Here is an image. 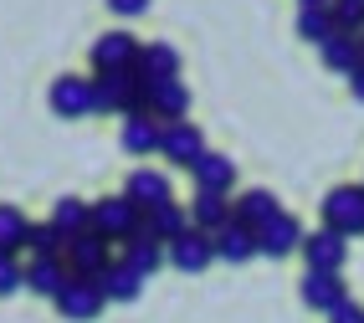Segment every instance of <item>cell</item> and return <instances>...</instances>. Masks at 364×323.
Segmentation results:
<instances>
[{"mask_svg":"<svg viewBox=\"0 0 364 323\" xmlns=\"http://www.w3.org/2000/svg\"><path fill=\"white\" fill-rule=\"evenodd\" d=\"M323 226L338 231L344 241L364 236V185H338L323 195Z\"/></svg>","mask_w":364,"mask_h":323,"instance_id":"1","label":"cell"},{"mask_svg":"<svg viewBox=\"0 0 364 323\" xmlns=\"http://www.w3.org/2000/svg\"><path fill=\"white\" fill-rule=\"evenodd\" d=\"M139 226H144V211L129 201V195H103V201L92 206V231L118 241V246H124L129 236H139Z\"/></svg>","mask_w":364,"mask_h":323,"instance_id":"2","label":"cell"},{"mask_svg":"<svg viewBox=\"0 0 364 323\" xmlns=\"http://www.w3.org/2000/svg\"><path fill=\"white\" fill-rule=\"evenodd\" d=\"M108 236H98V231H82V236H72L67 241V252H62V262H67V272L72 277H103V272L113 267V252H108Z\"/></svg>","mask_w":364,"mask_h":323,"instance_id":"3","label":"cell"},{"mask_svg":"<svg viewBox=\"0 0 364 323\" xmlns=\"http://www.w3.org/2000/svg\"><path fill=\"white\" fill-rule=\"evenodd\" d=\"M57 313L67 318V323H92L103 308H108V297H103V287H98V277H72L57 297Z\"/></svg>","mask_w":364,"mask_h":323,"instance_id":"4","label":"cell"},{"mask_svg":"<svg viewBox=\"0 0 364 323\" xmlns=\"http://www.w3.org/2000/svg\"><path fill=\"white\" fill-rule=\"evenodd\" d=\"M139 36H129V31H103L98 41L87 46V62L98 67V72H134L139 67Z\"/></svg>","mask_w":364,"mask_h":323,"instance_id":"5","label":"cell"},{"mask_svg":"<svg viewBox=\"0 0 364 323\" xmlns=\"http://www.w3.org/2000/svg\"><path fill=\"white\" fill-rule=\"evenodd\" d=\"M164 257H169V267L175 272H190V277H196V272H205L210 262H215V241H210V231H196L190 226L185 236H175L164 246Z\"/></svg>","mask_w":364,"mask_h":323,"instance_id":"6","label":"cell"},{"mask_svg":"<svg viewBox=\"0 0 364 323\" xmlns=\"http://www.w3.org/2000/svg\"><path fill=\"white\" fill-rule=\"evenodd\" d=\"M303 236H308V231L298 226V216L277 211V216L257 231V252H262V257H272V262H277V257H293L298 246H303Z\"/></svg>","mask_w":364,"mask_h":323,"instance_id":"7","label":"cell"},{"mask_svg":"<svg viewBox=\"0 0 364 323\" xmlns=\"http://www.w3.org/2000/svg\"><path fill=\"white\" fill-rule=\"evenodd\" d=\"M159 154H164V159H175V164H185V169H196V159L205 154V134H200L190 118H180V123H164Z\"/></svg>","mask_w":364,"mask_h":323,"instance_id":"8","label":"cell"},{"mask_svg":"<svg viewBox=\"0 0 364 323\" xmlns=\"http://www.w3.org/2000/svg\"><path fill=\"white\" fill-rule=\"evenodd\" d=\"M303 308H313V313H333L338 303H344V272H318V267H308L303 272Z\"/></svg>","mask_w":364,"mask_h":323,"instance_id":"9","label":"cell"},{"mask_svg":"<svg viewBox=\"0 0 364 323\" xmlns=\"http://www.w3.org/2000/svg\"><path fill=\"white\" fill-rule=\"evenodd\" d=\"M52 108L57 118H87L92 113V78H77V72H62V78L52 83Z\"/></svg>","mask_w":364,"mask_h":323,"instance_id":"10","label":"cell"},{"mask_svg":"<svg viewBox=\"0 0 364 323\" xmlns=\"http://www.w3.org/2000/svg\"><path fill=\"white\" fill-rule=\"evenodd\" d=\"M144 97H149V113H154L159 123H180V118L190 113V88H185L180 78L149 83V88H144Z\"/></svg>","mask_w":364,"mask_h":323,"instance_id":"11","label":"cell"},{"mask_svg":"<svg viewBox=\"0 0 364 323\" xmlns=\"http://www.w3.org/2000/svg\"><path fill=\"white\" fill-rule=\"evenodd\" d=\"M344 257H349V241L338 236V231H308L303 236V262L308 267H318V272H344Z\"/></svg>","mask_w":364,"mask_h":323,"instance_id":"12","label":"cell"},{"mask_svg":"<svg viewBox=\"0 0 364 323\" xmlns=\"http://www.w3.org/2000/svg\"><path fill=\"white\" fill-rule=\"evenodd\" d=\"M159 139H164V123H159L154 113H129V118H124V134H118L124 154H134V159L159 154Z\"/></svg>","mask_w":364,"mask_h":323,"instance_id":"13","label":"cell"},{"mask_svg":"<svg viewBox=\"0 0 364 323\" xmlns=\"http://www.w3.org/2000/svg\"><path fill=\"white\" fill-rule=\"evenodd\" d=\"M139 231H144V236H154L159 246H169L175 236L190 231V206L164 201V206H154V211H144V226H139Z\"/></svg>","mask_w":364,"mask_h":323,"instance_id":"14","label":"cell"},{"mask_svg":"<svg viewBox=\"0 0 364 323\" xmlns=\"http://www.w3.org/2000/svg\"><path fill=\"white\" fill-rule=\"evenodd\" d=\"M159 78H180V52L169 41H149L139 52V67H134V83L139 88H149V83H159Z\"/></svg>","mask_w":364,"mask_h":323,"instance_id":"15","label":"cell"},{"mask_svg":"<svg viewBox=\"0 0 364 323\" xmlns=\"http://www.w3.org/2000/svg\"><path fill=\"white\" fill-rule=\"evenodd\" d=\"M231 195H221V190H196V201H190V226L196 231H221V226H231Z\"/></svg>","mask_w":364,"mask_h":323,"instance_id":"16","label":"cell"},{"mask_svg":"<svg viewBox=\"0 0 364 323\" xmlns=\"http://www.w3.org/2000/svg\"><path fill=\"white\" fill-rule=\"evenodd\" d=\"M67 282H72V272H67L62 257H31V262H26V287H31V292L57 297Z\"/></svg>","mask_w":364,"mask_h":323,"instance_id":"17","label":"cell"},{"mask_svg":"<svg viewBox=\"0 0 364 323\" xmlns=\"http://www.w3.org/2000/svg\"><path fill=\"white\" fill-rule=\"evenodd\" d=\"M124 195H129L139 211H154V206H164V201H175V195H169V180L159 175V169H134L129 185H124Z\"/></svg>","mask_w":364,"mask_h":323,"instance_id":"18","label":"cell"},{"mask_svg":"<svg viewBox=\"0 0 364 323\" xmlns=\"http://www.w3.org/2000/svg\"><path fill=\"white\" fill-rule=\"evenodd\" d=\"M277 211H282V206H277L272 190H247V195H236V201H231V216L241 221V226H252V231H262Z\"/></svg>","mask_w":364,"mask_h":323,"instance_id":"19","label":"cell"},{"mask_svg":"<svg viewBox=\"0 0 364 323\" xmlns=\"http://www.w3.org/2000/svg\"><path fill=\"white\" fill-rule=\"evenodd\" d=\"M196 190H221V195H231V185H236V159H226V154H205L196 159Z\"/></svg>","mask_w":364,"mask_h":323,"instance_id":"20","label":"cell"},{"mask_svg":"<svg viewBox=\"0 0 364 323\" xmlns=\"http://www.w3.org/2000/svg\"><path fill=\"white\" fill-rule=\"evenodd\" d=\"M210 241H215V257H221V262H252V257H257V231L241 226V221L221 226Z\"/></svg>","mask_w":364,"mask_h":323,"instance_id":"21","label":"cell"},{"mask_svg":"<svg viewBox=\"0 0 364 323\" xmlns=\"http://www.w3.org/2000/svg\"><path fill=\"white\" fill-rule=\"evenodd\" d=\"M118 262H129V267L139 272V277L149 282V277H154V272H159L169 257H164V246H159L154 236H144V231H139V236H129V241H124V257H118Z\"/></svg>","mask_w":364,"mask_h":323,"instance_id":"22","label":"cell"},{"mask_svg":"<svg viewBox=\"0 0 364 323\" xmlns=\"http://www.w3.org/2000/svg\"><path fill=\"white\" fill-rule=\"evenodd\" d=\"M46 221H52V226L72 241V236H82V231H92V206L87 201H77V195H62V201L52 206V216H46Z\"/></svg>","mask_w":364,"mask_h":323,"instance_id":"23","label":"cell"},{"mask_svg":"<svg viewBox=\"0 0 364 323\" xmlns=\"http://www.w3.org/2000/svg\"><path fill=\"white\" fill-rule=\"evenodd\" d=\"M318 57H323L328 72H338V78H349L354 67H364V62H359V36H349V31H333V36L318 46Z\"/></svg>","mask_w":364,"mask_h":323,"instance_id":"24","label":"cell"},{"mask_svg":"<svg viewBox=\"0 0 364 323\" xmlns=\"http://www.w3.org/2000/svg\"><path fill=\"white\" fill-rule=\"evenodd\" d=\"M98 287H103L108 303H134V297L144 292V277H139V272H134L129 262H113V267L103 272V277H98Z\"/></svg>","mask_w":364,"mask_h":323,"instance_id":"25","label":"cell"},{"mask_svg":"<svg viewBox=\"0 0 364 323\" xmlns=\"http://www.w3.org/2000/svg\"><path fill=\"white\" fill-rule=\"evenodd\" d=\"M21 252H31V257H62V252H67V236L52 226V221H31Z\"/></svg>","mask_w":364,"mask_h":323,"instance_id":"26","label":"cell"},{"mask_svg":"<svg viewBox=\"0 0 364 323\" xmlns=\"http://www.w3.org/2000/svg\"><path fill=\"white\" fill-rule=\"evenodd\" d=\"M298 36L313 41V46H323V41L333 36V16H328V6H298Z\"/></svg>","mask_w":364,"mask_h":323,"instance_id":"27","label":"cell"},{"mask_svg":"<svg viewBox=\"0 0 364 323\" xmlns=\"http://www.w3.org/2000/svg\"><path fill=\"white\" fill-rule=\"evenodd\" d=\"M26 226H31V221L26 216H21L16 206H0V252H21V241H26Z\"/></svg>","mask_w":364,"mask_h":323,"instance_id":"28","label":"cell"},{"mask_svg":"<svg viewBox=\"0 0 364 323\" xmlns=\"http://www.w3.org/2000/svg\"><path fill=\"white\" fill-rule=\"evenodd\" d=\"M328 16H333V31H364V0H328Z\"/></svg>","mask_w":364,"mask_h":323,"instance_id":"29","label":"cell"},{"mask_svg":"<svg viewBox=\"0 0 364 323\" xmlns=\"http://www.w3.org/2000/svg\"><path fill=\"white\" fill-rule=\"evenodd\" d=\"M16 287H26V262H16L11 252H0V297H11Z\"/></svg>","mask_w":364,"mask_h":323,"instance_id":"30","label":"cell"},{"mask_svg":"<svg viewBox=\"0 0 364 323\" xmlns=\"http://www.w3.org/2000/svg\"><path fill=\"white\" fill-rule=\"evenodd\" d=\"M328 323H364V308L354 303V297H344V303H338V308L328 313Z\"/></svg>","mask_w":364,"mask_h":323,"instance_id":"31","label":"cell"},{"mask_svg":"<svg viewBox=\"0 0 364 323\" xmlns=\"http://www.w3.org/2000/svg\"><path fill=\"white\" fill-rule=\"evenodd\" d=\"M108 11L113 16H144V11H149V0H108Z\"/></svg>","mask_w":364,"mask_h":323,"instance_id":"32","label":"cell"},{"mask_svg":"<svg viewBox=\"0 0 364 323\" xmlns=\"http://www.w3.org/2000/svg\"><path fill=\"white\" fill-rule=\"evenodd\" d=\"M349 92H354L359 103H364V67H354V72H349Z\"/></svg>","mask_w":364,"mask_h":323,"instance_id":"33","label":"cell"},{"mask_svg":"<svg viewBox=\"0 0 364 323\" xmlns=\"http://www.w3.org/2000/svg\"><path fill=\"white\" fill-rule=\"evenodd\" d=\"M298 6H328V0H298Z\"/></svg>","mask_w":364,"mask_h":323,"instance_id":"34","label":"cell"},{"mask_svg":"<svg viewBox=\"0 0 364 323\" xmlns=\"http://www.w3.org/2000/svg\"><path fill=\"white\" fill-rule=\"evenodd\" d=\"M359 62H364V31H359Z\"/></svg>","mask_w":364,"mask_h":323,"instance_id":"35","label":"cell"}]
</instances>
